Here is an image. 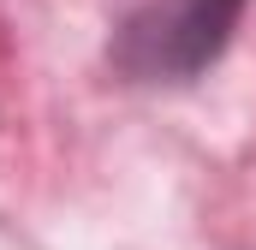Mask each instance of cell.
<instances>
[{
	"instance_id": "6da1fadb",
	"label": "cell",
	"mask_w": 256,
	"mask_h": 250,
	"mask_svg": "<svg viewBox=\"0 0 256 250\" xmlns=\"http://www.w3.org/2000/svg\"><path fill=\"white\" fill-rule=\"evenodd\" d=\"M250 0H143L114 30L108 60L131 84H191L226 54Z\"/></svg>"
}]
</instances>
